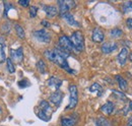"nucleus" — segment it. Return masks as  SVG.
Segmentation results:
<instances>
[{
  "instance_id": "obj_1",
  "label": "nucleus",
  "mask_w": 132,
  "mask_h": 126,
  "mask_svg": "<svg viewBox=\"0 0 132 126\" xmlns=\"http://www.w3.org/2000/svg\"><path fill=\"white\" fill-rule=\"evenodd\" d=\"M45 57L48 58L50 61H52L53 63L57 64L58 66H60L61 68L65 69L67 72L70 73H75L74 70H72L69 67V64L67 63V58L70 55L68 52L64 51L63 49H61L60 47H56L55 49H49L46 50L44 53Z\"/></svg>"
},
{
  "instance_id": "obj_2",
  "label": "nucleus",
  "mask_w": 132,
  "mask_h": 126,
  "mask_svg": "<svg viewBox=\"0 0 132 126\" xmlns=\"http://www.w3.org/2000/svg\"><path fill=\"white\" fill-rule=\"evenodd\" d=\"M51 114H52V108L49 103L47 101H41L39 105V110L37 112L38 117L43 121H49L51 119Z\"/></svg>"
},
{
  "instance_id": "obj_3",
  "label": "nucleus",
  "mask_w": 132,
  "mask_h": 126,
  "mask_svg": "<svg viewBox=\"0 0 132 126\" xmlns=\"http://www.w3.org/2000/svg\"><path fill=\"white\" fill-rule=\"evenodd\" d=\"M69 39L72 43L74 50H76L77 52H81L84 50V38L80 31H75Z\"/></svg>"
},
{
  "instance_id": "obj_4",
  "label": "nucleus",
  "mask_w": 132,
  "mask_h": 126,
  "mask_svg": "<svg viewBox=\"0 0 132 126\" xmlns=\"http://www.w3.org/2000/svg\"><path fill=\"white\" fill-rule=\"evenodd\" d=\"M69 104L66 109H74L78 103V91L77 86L75 84H70L69 85Z\"/></svg>"
},
{
  "instance_id": "obj_5",
  "label": "nucleus",
  "mask_w": 132,
  "mask_h": 126,
  "mask_svg": "<svg viewBox=\"0 0 132 126\" xmlns=\"http://www.w3.org/2000/svg\"><path fill=\"white\" fill-rule=\"evenodd\" d=\"M34 38L40 43H50L51 35L46 30H38L34 32Z\"/></svg>"
},
{
  "instance_id": "obj_6",
  "label": "nucleus",
  "mask_w": 132,
  "mask_h": 126,
  "mask_svg": "<svg viewBox=\"0 0 132 126\" xmlns=\"http://www.w3.org/2000/svg\"><path fill=\"white\" fill-rule=\"evenodd\" d=\"M59 47L61 48V49H63L66 52H68L69 54L74 50L69 37H67L65 35H63V36H61L59 38Z\"/></svg>"
},
{
  "instance_id": "obj_7",
  "label": "nucleus",
  "mask_w": 132,
  "mask_h": 126,
  "mask_svg": "<svg viewBox=\"0 0 132 126\" xmlns=\"http://www.w3.org/2000/svg\"><path fill=\"white\" fill-rule=\"evenodd\" d=\"M58 5H59L60 14H63L66 12H69V10L72 9L73 7H75L76 4L74 1H71V0H59Z\"/></svg>"
},
{
  "instance_id": "obj_8",
  "label": "nucleus",
  "mask_w": 132,
  "mask_h": 126,
  "mask_svg": "<svg viewBox=\"0 0 132 126\" xmlns=\"http://www.w3.org/2000/svg\"><path fill=\"white\" fill-rule=\"evenodd\" d=\"M10 59L12 61H15L16 63H20L23 59V51L22 48H18V49H11L10 50Z\"/></svg>"
},
{
  "instance_id": "obj_9",
  "label": "nucleus",
  "mask_w": 132,
  "mask_h": 126,
  "mask_svg": "<svg viewBox=\"0 0 132 126\" xmlns=\"http://www.w3.org/2000/svg\"><path fill=\"white\" fill-rule=\"evenodd\" d=\"M92 39L96 43H102L104 41V39H105V34H104L103 30L100 29V28L94 29L93 34H92Z\"/></svg>"
},
{
  "instance_id": "obj_10",
  "label": "nucleus",
  "mask_w": 132,
  "mask_h": 126,
  "mask_svg": "<svg viewBox=\"0 0 132 126\" xmlns=\"http://www.w3.org/2000/svg\"><path fill=\"white\" fill-rule=\"evenodd\" d=\"M117 48H118L117 43H115V42H107V43H104L102 45V52L105 53V54H109V53L114 52Z\"/></svg>"
},
{
  "instance_id": "obj_11",
  "label": "nucleus",
  "mask_w": 132,
  "mask_h": 126,
  "mask_svg": "<svg viewBox=\"0 0 132 126\" xmlns=\"http://www.w3.org/2000/svg\"><path fill=\"white\" fill-rule=\"evenodd\" d=\"M62 99H63V94L60 91H56L50 96V101L56 106H59L61 104Z\"/></svg>"
},
{
  "instance_id": "obj_12",
  "label": "nucleus",
  "mask_w": 132,
  "mask_h": 126,
  "mask_svg": "<svg viewBox=\"0 0 132 126\" xmlns=\"http://www.w3.org/2000/svg\"><path fill=\"white\" fill-rule=\"evenodd\" d=\"M128 58V49L127 48H122L120 53L117 56V61L120 65H124Z\"/></svg>"
},
{
  "instance_id": "obj_13",
  "label": "nucleus",
  "mask_w": 132,
  "mask_h": 126,
  "mask_svg": "<svg viewBox=\"0 0 132 126\" xmlns=\"http://www.w3.org/2000/svg\"><path fill=\"white\" fill-rule=\"evenodd\" d=\"M62 18H64L67 23H69L70 26H74V27H79V22L77 20H75L74 16L72 15L70 12H66V13H63V14H60Z\"/></svg>"
},
{
  "instance_id": "obj_14",
  "label": "nucleus",
  "mask_w": 132,
  "mask_h": 126,
  "mask_svg": "<svg viewBox=\"0 0 132 126\" xmlns=\"http://www.w3.org/2000/svg\"><path fill=\"white\" fill-rule=\"evenodd\" d=\"M44 11L46 12V15L48 17H54L58 14V9L56 6L53 5H44Z\"/></svg>"
},
{
  "instance_id": "obj_15",
  "label": "nucleus",
  "mask_w": 132,
  "mask_h": 126,
  "mask_svg": "<svg viewBox=\"0 0 132 126\" xmlns=\"http://www.w3.org/2000/svg\"><path fill=\"white\" fill-rule=\"evenodd\" d=\"M114 109H115V105L112 103V102H107L105 105H103L102 106V108H101V111L104 113V114H106V115H111L113 112H114Z\"/></svg>"
},
{
  "instance_id": "obj_16",
  "label": "nucleus",
  "mask_w": 132,
  "mask_h": 126,
  "mask_svg": "<svg viewBox=\"0 0 132 126\" xmlns=\"http://www.w3.org/2000/svg\"><path fill=\"white\" fill-rule=\"evenodd\" d=\"M48 85L54 88L56 91H59V88L62 85V80L56 77V76H52L48 80Z\"/></svg>"
},
{
  "instance_id": "obj_17",
  "label": "nucleus",
  "mask_w": 132,
  "mask_h": 126,
  "mask_svg": "<svg viewBox=\"0 0 132 126\" xmlns=\"http://www.w3.org/2000/svg\"><path fill=\"white\" fill-rule=\"evenodd\" d=\"M76 122L77 120L74 117H62L61 118V126H75Z\"/></svg>"
},
{
  "instance_id": "obj_18",
  "label": "nucleus",
  "mask_w": 132,
  "mask_h": 126,
  "mask_svg": "<svg viewBox=\"0 0 132 126\" xmlns=\"http://www.w3.org/2000/svg\"><path fill=\"white\" fill-rule=\"evenodd\" d=\"M4 48H5V40L2 37H0V63L4 62L6 59Z\"/></svg>"
},
{
  "instance_id": "obj_19",
  "label": "nucleus",
  "mask_w": 132,
  "mask_h": 126,
  "mask_svg": "<svg viewBox=\"0 0 132 126\" xmlns=\"http://www.w3.org/2000/svg\"><path fill=\"white\" fill-rule=\"evenodd\" d=\"M116 79L118 81V84H119V88L121 89V91H125L127 89V81L119 74L116 75Z\"/></svg>"
},
{
  "instance_id": "obj_20",
  "label": "nucleus",
  "mask_w": 132,
  "mask_h": 126,
  "mask_svg": "<svg viewBox=\"0 0 132 126\" xmlns=\"http://www.w3.org/2000/svg\"><path fill=\"white\" fill-rule=\"evenodd\" d=\"M37 68H38V70H39L41 73H43V74H45L46 71H47V65H46V63L44 62L43 60H39V61L37 62Z\"/></svg>"
},
{
  "instance_id": "obj_21",
  "label": "nucleus",
  "mask_w": 132,
  "mask_h": 126,
  "mask_svg": "<svg viewBox=\"0 0 132 126\" xmlns=\"http://www.w3.org/2000/svg\"><path fill=\"white\" fill-rule=\"evenodd\" d=\"M14 29H15V32H16L18 38H20V39H24V37H26L24 30H23V28H22L19 23H16V25L14 26Z\"/></svg>"
},
{
  "instance_id": "obj_22",
  "label": "nucleus",
  "mask_w": 132,
  "mask_h": 126,
  "mask_svg": "<svg viewBox=\"0 0 132 126\" xmlns=\"http://www.w3.org/2000/svg\"><path fill=\"white\" fill-rule=\"evenodd\" d=\"M89 91L92 92V93H95V92H99V94H98V96H101L102 94V93H103V89H102V86L100 85L99 83H94L90 88H89Z\"/></svg>"
},
{
  "instance_id": "obj_23",
  "label": "nucleus",
  "mask_w": 132,
  "mask_h": 126,
  "mask_svg": "<svg viewBox=\"0 0 132 126\" xmlns=\"http://www.w3.org/2000/svg\"><path fill=\"white\" fill-rule=\"evenodd\" d=\"M112 93H113V94L116 97V99H118V100H123V101H126V100H127V97L125 96V94H124L123 92L113 90V91H112Z\"/></svg>"
},
{
  "instance_id": "obj_24",
  "label": "nucleus",
  "mask_w": 132,
  "mask_h": 126,
  "mask_svg": "<svg viewBox=\"0 0 132 126\" xmlns=\"http://www.w3.org/2000/svg\"><path fill=\"white\" fill-rule=\"evenodd\" d=\"M96 126H109V121L104 117H99L96 120Z\"/></svg>"
},
{
  "instance_id": "obj_25",
  "label": "nucleus",
  "mask_w": 132,
  "mask_h": 126,
  "mask_svg": "<svg viewBox=\"0 0 132 126\" xmlns=\"http://www.w3.org/2000/svg\"><path fill=\"white\" fill-rule=\"evenodd\" d=\"M110 35L113 38H120L123 35V32H122V30H120L118 28H115V29H113L112 31L110 32Z\"/></svg>"
},
{
  "instance_id": "obj_26",
  "label": "nucleus",
  "mask_w": 132,
  "mask_h": 126,
  "mask_svg": "<svg viewBox=\"0 0 132 126\" xmlns=\"http://www.w3.org/2000/svg\"><path fill=\"white\" fill-rule=\"evenodd\" d=\"M6 64H7V69H8V71H9L10 73H13V72L15 71V67H14V65H13L12 60H11L10 58H7V59H6Z\"/></svg>"
},
{
  "instance_id": "obj_27",
  "label": "nucleus",
  "mask_w": 132,
  "mask_h": 126,
  "mask_svg": "<svg viewBox=\"0 0 132 126\" xmlns=\"http://www.w3.org/2000/svg\"><path fill=\"white\" fill-rule=\"evenodd\" d=\"M123 9L125 12L127 11H132V1H127L123 4Z\"/></svg>"
},
{
  "instance_id": "obj_28",
  "label": "nucleus",
  "mask_w": 132,
  "mask_h": 126,
  "mask_svg": "<svg viewBox=\"0 0 132 126\" xmlns=\"http://www.w3.org/2000/svg\"><path fill=\"white\" fill-rule=\"evenodd\" d=\"M37 13H38V7L31 6L30 7V16L33 18V17H35V16L37 15Z\"/></svg>"
},
{
  "instance_id": "obj_29",
  "label": "nucleus",
  "mask_w": 132,
  "mask_h": 126,
  "mask_svg": "<svg viewBox=\"0 0 132 126\" xmlns=\"http://www.w3.org/2000/svg\"><path fill=\"white\" fill-rule=\"evenodd\" d=\"M9 30H10V23H9V22H5V23L2 25V32L8 33Z\"/></svg>"
},
{
  "instance_id": "obj_30",
  "label": "nucleus",
  "mask_w": 132,
  "mask_h": 126,
  "mask_svg": "<svg viewBox=\"0 0 132 126\" xmlns=\"http://www.w3.org/2000/svg\"><path fill=\"white\" fill-rule=\"evenodd\" d=\"M18 85H19L20 88H26V86L30 85V83H29V81H28V80L23 79V80H20V81L18 82Z\"/></svg>"
},
{
  "instance_id": "obj_31",
  "label": "nucleus",
  "mask_w": 132,
  "mask_h": 126,
  "mask_svg": "<svg viewBox=\"0 0 132 126\" xmlns=\"http://www.w3.org/2000/svg\"><path fill=\"white\" fill-rule=\"evenodd\" d=\"M18 3L21 5V6H24V7H28L30 5V1L29 0H19Z\"/></svg>"
},
{
  "instance_id": "obj_32",
  "label": "nucleus",
  "mask_w": 132,
  "mask_h": 126,
  "mask_svg": "<svg viewBox=\"0 0 132 126\" xmlns=\"http://www.w3.org/2000/svg\"><path fill=\"white\" fill-rule=\"evenodd\" d=\"M126 25H127V27L129 29H132V18H128L126 20Z\"/></svg>"
},
{
  "instance_id": "obj_33",
  "label": "nucleus",
  "mask_w": 132,
  "mask_h": 126,
  "mask_svg": "<svg viewBox=\"0 0 132 126\" xmlns=\"http://www.w3.org/2000/svg\"><path fill=\"white\" fill-rule=\"evenodd\" d=\"M41 23H42L45 28H49L50 26H51V25H50V22L49 21H47V20H42V22H41Z\"/></svg>"
},
{
  "instance_id": "obj_34",
  "label": "nucleus",
  "mask_w": 132,
  "mask_h": 126,
  "mask_svg": "<svg viewBox=\"0 0 132 126\" xmlns=\"http://www.w3.org/2000/svg\"><path fill=\"white\" fill-rule=\"evenodd\" d=\"M127 126H132V117L129 118V120H128V122H127Z\"/></svg>"
},
{
  "instance_id": "obj_35",
  "label": "nucleus",
  "mask_w": 132,
  "mask_h": 126,
  "mask_svg": "<svg viewBox=\"0 0 132 126\" xmlns=\"http://www.w3.org/2000/svg\"><path fill=\"white\" fill-rule=\"evenodd\" d=\"M129 59L132 61V53H131V54H129Z\"/></svg>"
},
{
  "instance_id": "obj_36",
  "label": "nucleus",
  "mask_w": 132,
  "mask_h": 126,
  "mask_svg": "<svg viewBox=\"0 0 132 126\" xmlns=\"http://www.w3.org/2000/svg\"><path fill=\"white\" fill-rule=\"evenodd\" d=\"M130 109H131V110H132V102H131V103H130Z\"/></svg>"
},
{
  "instance_id": "obj_37",
  "label": "nucleus",
  "mask_w": 132,
  "mask_h": 126,
  "mask_svg": "<svg viewBox=\"0 0 132 126\" xmlns=\"http://www.w3.org/2000/svg\"><path fill=\"white\" fill-rule=\"evenodd\" d=\"M0 112H1V108H0Z\"/></svg>"
}]
</instances>
